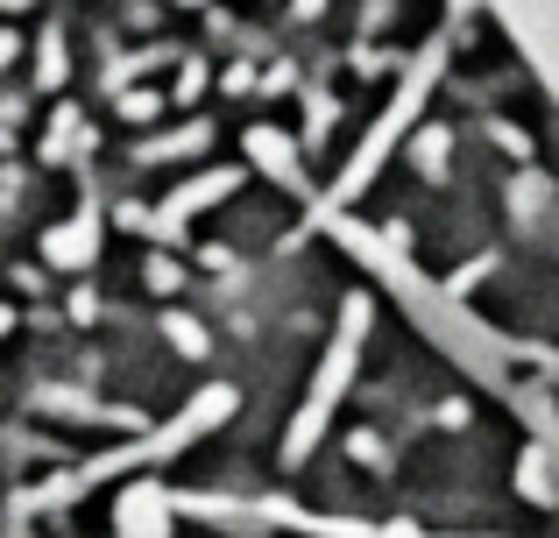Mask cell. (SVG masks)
I'll list each match as a JSON object with an SVG mask.
<instances>
[{
	"instance_id": "cell-1",
	"label": "cell",
	"mask_w": 559,
	"mask_h": 538,
	"mask_svg": "<svg viewBox=\"0 0 559 538\" xmlns=\"http://www.w3.org/2000/svg\"><path fill=\"white\" fill-rule=\"evenodd\" d=\"M14 497L559 538V113L475 8L376 85L8 164Z\"/></svg>"
},
{
	"instance_id": "cell-2",
	"label": "cell",
	"mask_w": 559,
	"mask_h": 538,
	"mask_svg": "<svg viewBox=\"0 0 559 538\" xmlns=\"http://www.w3.org/2000/svg\"><path fill=\"white\" fill-rule=\"evenodd\" d=\"M14 538H361V531L213 511V503L156 497V489H135V482H85V489L14 497Z\"/></svg>"
}]
</instances>
